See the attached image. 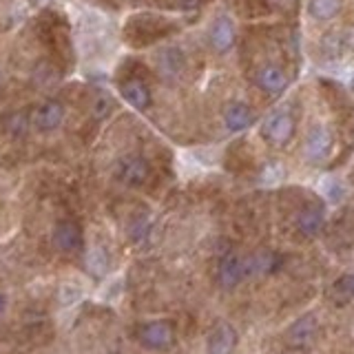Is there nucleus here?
<instances>
[{
    "instance_id": "6ab92c4d",
    "label": "nucleus",
    "mask_w": 354,
    "mask_h": 354,
    "mask_svg": "<svg viewBox=\"0 0 354 354\" xmlns=\"http://www.w3.org/2000/svg\"><path fill=\"white\" fill-rule=\"evenodd\" d=\"M341 9V0H310L308 3V11L310 16L317 20H330L339 14Z\"/></svg>"
},
{
    "instance_id": "2eb2a0df",
    "label": "nucleus",
    "mask_w": 354,
    "mask_h": 354,
    "mask_svg": "<svg viewBox=\"0 0 354 354\" xmlns=\"http://www.w3.org/2000/svg\"><path fill=\"white\" fill-rule=\"evenodd\" d=\"M232 42H235V29H232V22L221 16L213 22V29H210V44L217 53H226Z\"/></svg>"
},
{
    "instance_id": "f03ea898",
    "label": "nucleus",
    "mask_w": 354,
    "mask_h": 354,
    "mask_svg": "<svg viewBox=\"0 0 354 354\" xmlns=\"http://www.w3.org/2000/svg\"><path fill=\"white\" fill-rule=\"evenodd\" d=\"M113 175L115 180L127 184V186H142L144 182L151 177V166L149 162L142 158V155H124V158H120L113 166Z\"/></svg>"
},
{
    "instance_id": "f257e3e1",
    "label": "nucleus",
    "mask_w": 354,
    "mask_h": 354,
    "mask_svg": "<svg viewBox=\"0 0 354 354\" xmlns=\"http://www.w3.org/2000/svg\"><path fill=\"white\" fill-rule=\"evenodd\" d=\"M175 29L177 27L171 20H162L155 16H138L127 25V40H131L133 44H149L153 40L164 38L166 33Z\"/></svg>"
},
{
    "instance_id": "393cba45",
    "label": "nucleus",
    "mask_w": 354,
    "mask_h": 354,
    "mask_svg": "<svg viewBox=\"0 0 354 354\" xmlns=\"http://www.w3.org/2000/svg\"><path fill=\"white\" fill-rule=\"evenodd\" d=\"M9 131L14 133V136H22V133L27 131V120L22 115H14L9 120Z\"/></svg>"
},
{
    "instance_id": "6e6552de",
    "label": "nucleus",
    "mask_w": 354,
    "mask_h": 354,
    "mask_svg": "<svg viewBox=\"0 0 354 354\" xmlns=\"http://www.w3.org/2000/svg\"><path fill=\"white\" fill-rule=\"evenodd\" d=\"M237 346V332L230 324H217L208 335L206 352L208 354H232Z\"/></svg>"
},
{
    "instance_id": "dca6fc26",
    "label": "nucleus",
    "mask_w": 354,
    "mask_h": 354,
    "mask_svg": "<svg viewBox=\"0 0 354 354\" xmlns=\"http://www.w3.org/2000/svg\"><path fill=\"white\" fill-rule=\"evenodd\" d=\"M319 330V324H317V317L315 315H306L301 319H297L295 324L288 330V339H290L292 346H306L315 339Z\"/></svg>"
},
{
    "instance_id": "f8f14e48",
    "label": "nucleus",
    "mask_w": 354,
    "mask_h": 354,
    "mask_svg": "<svg viewBox=\"0 0 354 354\" xmlns=\"http://www.w3.org/2000/svg\"><path fill=\"white\" fill-rule=\"evenodd\" d=\"M120 91L131 106H136L140 111L151 106V88L144 84L140 77H129V80H124L120 86Z\"/></svg>"
},
{
    "instance_id": "0eeeda50",
    "label": "nucleus",
    "mask_w": 354,
    "mask_h": 354,
    "mask_svg": "<svg viewBox=\"0 0 354 354\" xmlns=\"http://www.w3.org/2000/svg\"><path fill=\"white\" fill-rule=\"evenodd\" d=\"M332 144H335V140H332V133L328 127H313L306 138V158L310 162H324L332 151Z\"/></svg>"
},
{
    "instance_id": "4468645a",
    "label": "nucleus",
    "mask_w": 354,
    "mask_h": 354,
    "mask_svg": "<svg viewBox=\"0 0 354 354\" xmlns=\"http://www.w3.org/2000/svg\"><path fill=\"white\" fill-rule=\"evenodd\" d=\"M252 111L246 102H230L226 109H224V124L228 131H243L252 124Z\"/></svg>"
},
{
    "instance_id": "39448f33",
    "label": "nucleus",
    "mask_w": 354,
    "mask_h": 354,
    "mask_svg": "<svg viewBox=\"0 0 354 354\" xmlns=\"http://www.w3.org/2000/svg\"><path fill=\"white\" fill-rule=\"evenodd\" d=\"M261 133L270 144H274V147H283V144L290 142L295 136V118L290 113H274L266 120Z\"/></svg>"
},
{
    "instance_id": "20e7f679",
    "label": "nucleus",
    "mask_w": 354,
    "mask_h": 354,
    "mask_svg": "<svg viewBox=\"0 0 354 354\" xmlns=\"http://www.w3.org/2000/svg\"><path fill=\"white\" fill-rule=\"evenodd\" d=\"M51 243L55 250H60L64 254L80 252L84 248V235H82L80 224H75L71 219H60L58 224L53 226Z\"/></svg>"
},
{
    "instance_id": "bb28decb",
    "label": "nucleus",
    "mask_w": 354,
    "mask_h": 354,
    "mask_svg": "<svg viewBox=\"0 0 354 354\" xmlns=\"http://www.w3.org/2000/svg\"><path fill=\"white\" fill-rule=\"evenodd\" d=\"M7 306H9V301H7V295L0 290V319L5 317V313H7Z\"/></svg>"
},
{
    "instance_id": "9b49d317",
    "label": "nucleus",
    "mask_w": 354,
    "mask_h": 354,
    "mask_svg": "<svg viewBox=\"0 0 354 354\" xmlns=\"http://www.w3.org/2000/svg\"><path fill=\"white\" fill-rule=\"evenodd\" d=\"M257 84L263 88L266 93H270V95H279L286 91V86H288V77L283 73L281 66H277V64H266L259 69L257 73Z\"/></svg>"
},
{
    "instance_id": "9d476101",
    "label": "nucleus",
    "mask_w": 354,
    "mask_h": 354,
    "mask_svg": "<svg viewBox=\"0 0 354 354\" xmlns=\"http://www.w3.org/2000/svg\"><path fill=\"white\" fill-rule=\"evenodd\" d=\"M281 257L277 252H268V250H259L252 252L248 257H243V266H246V277H261L268 274L272 270L279 268Z\"/></svg>"
},
{
    "instance_id": "ddd939ff",
    "label": "nucleus",
    "mask_w": 354,
    "mask_h": 354,
    "mask_svg": "<svg viewBox=\"0 0 354 354\" xmlns=\"http://www.w3.org/2000/svg\"><path fill=\"white\" fill-rule=\"evenodd\" d=\"M184 64H186L184 53L177 47H166L158 55V69L166 80H175V77H180L184 71Z\"/></svg>"
},
{
    "instance_id": "7ed1b4c3",
    "label": "nucleus",
    "mask_w": 354,
    "mask_h": 354,
    "mask_svg": "<svg viewBox=\"0 0 354 354\" xmlns=\"http://www.w3.org/2000/svg\"><path fill=\"white\" fill-rule=\"evenodd\" d=\"M138 339L149 350H169L175 343V328L169 321H149L140 326Z\"/></svg>"
},
{
    "instance_id": "5701e85b",
    "label": "nucleus",
    "mask_w": 354,
    "mask_h": 354,
    "mask_svg": "<svg viewBox=\"0 0 354 354\" xmlns=\"http://www.w3.org/2000/svg\"><path fill=\"white\" fill-rule=\"evenodd\" d=\"M58 299L62 306H73L82 299V292H80V288H75V286H62L58 292Z\"/></svg>"
},
{
    "instance_id": "aec40b11",
    "label": "nucleus",
    "mask_w": 354,
    "mask_h": 354,
    "mask_svg": "<svg viewBox=\"0 0 354 354\" xmlns=\"http://www.w3.org/2000/svg\"><path fill=\"white\" fill-rule=\"evenodd\" d=\"M332 297H335L337 304H346L354 299V272L343 274L332 283Z\"/></svg>"
},
{
    "instance_id": "4be33fe9",
    "label": "nucleus",
    "mask_w": 354,
    "mask_h": 354,
    "mask_svg": "<svg viewBox=\"0 0 354 354\" xmlns=\"http://www.w3.org/2000/svg\"><path fill=\"white\" fill-rule=\"evenodd\" d=\"M111 109H113V100H111L106 93H97L95 100H93V104H91V113H93V118H95V120H104V118H109Z\"/></svg>"
},
{
    "instance_id": "423d86ee",
    "label": "nucleus",
    "mask_w": 354,
    "mask_h": 354,
    "mask_svg": "<svg viewBox=\"0 0 354 354\" xmlns=\"http://www.w3.org/2000/svg\"><path fill=\"white\" fill-rule=\"evenodd\" d=\"M62 122H64V106L58 102V100H47V102H42L31 115V124L40 133H51L55 129H60Z\"/></svg>"
},
{
    "instance_id": "f3484780",
    "label": "nucleus",
    "mask_w": 354,
    "mask_h": 354,
    "mask_svg": "<svg viewBox=\"0 0 354 354\" xmlns=\"http://www.w3.org/2000/svg\"><path fill=\"white\" fill-rule=\"evenodd\" d=\"M324 224H326V213L319 206H310L297 215V230L301 235H317L324 228Z\"/></svg>"
},
{
    "instance_id": "1a4fd4ad",
    "label": "nucleus",
    "mask_w": 354,
    "mask_h": 354,
    "mask_svg": "<svg viewBox=\"0 0 354 354\" xmlns=\"http://www.w3.org/2000/svg\"><path fill=\"white\" fill-rule=\"evenodd\" d=\"M243 279H248V277H246V266H243V257H241V254H228V257L219 263L217 281L224 288H235Z\"/></svg>"
},
{
    "instance_id": "cd10ccee",
    "label": "nucleus",
    "mask_w": 354,
    "mask_h": 354,
    "mask_svg": "<svg viewBox=\"0 0 354 354\" xmlns=\"http://www.w3.org/2000/svg\"><path fill=\"white\" fill-rule=\"evenodd\" d=\"M202 0H180V5L184 7V9H193V7H197Z\"/></svg>"
},
{
    "instance_id": "412c9836",
    "label": "nucleus",
    "mask_w": 354,
    "mask_h": 354,
    "mask_svg": "<svg viewBox=\"0 0 354 354\" xmlns=\"http://www.w3.org/2000/svg\"><path fill=\"white\" fill-rule=\"evenodd\" d=\"M149 230H151V217L149 215H138L136 219L131 221L129 235H131L133 241H142L144 237L149 235Z\"/></svg>"
},
{
    "instance_id": "a878e982",
    "label": "nucleus",
    "mask_w": 354,
    "mask_h": 354,
    "mask_svg": "<svg viewBox=\"0 0 354 354\" xmlns=\"http://www.w3.org/2000/svg\"><path fill=\"white\" fill-rule=\"evenodd\" d=\"M341 42H343V47H348V49L354 51V27H350L348 31L341 33Z\"/></svg>"
},
{
    "instance_id": "a211bd4d",
    "label": "nucleus",
    "mask_w": 354,
    "mask_h": 354,
    "mask_svg": "<svg viewBox=\"0 0 354 354\" xmlns=\"http://www.w3.org/2000/svg\"><path fill=\"white\" fill-rule=\"evenodd\" d=\"M86 270L93 277H104L109 272V252L102 246H93L86 252Z\"/></svg>"
},
{
    "instance_id": "b1692460",
    "label": "nucleus",
    "mask_w": 354,
    "mask_h": 354,
    "mask_svg": "<svg viewBox=\"0 0 354 354\" xmlns=\"http://www.w3.org/2000/svg\"><path fill=\"white\" fill-rule=\"evenodd\" d=\"M270 9L274 11H281V14H292L297 9V0H266Z\"/></svg>"
}]
</instances>
